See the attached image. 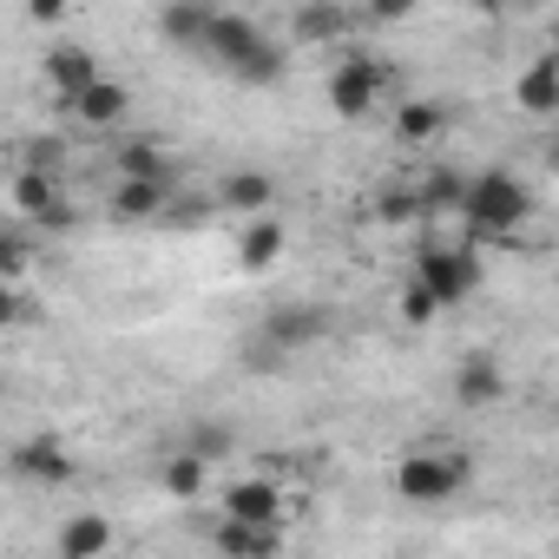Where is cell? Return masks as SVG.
Segmentation results:
<instances>
[{"mask_svg": "<svg viewBox=\"0 0 559 559\" xmlns=\"http://www.w3.org/2000/svg\"><path fill=\"white\" fill-rule=\"evenodd\" d=\"M198 53L217 60L237 86H276V80H284V47H276L250 14H211Z\"/></svg>", "mask_w": 559, "mask_h": 559, "instance_id": "obj_1", "label": "cell"}, {"mask_svg": "<svg viewBox=\"0 0 559 559\" xmlns=\"http://www.w3.org/2000/svg\"><path fill=\"white\" fill-rule=\"evenodd\" d=\"M461 217L474 224V237H520L533 217V191L513 171H480L461 178Z\"/></svg>", "mask_w": 559, "mask_h": 559, "instance_id": "obj_2", "label": "cell"}, {"mask_svg": "<svg viewBox=\"0 0 559 559\" xmlns=\"http://www.w3.org/2000/svg\"><path fill=\"white\" fill-rule=\"evenodd\" d=\"M467 480H474V461H467L461 448H415V454L395 461V493H402L408 507H441V500H454Z\"/></svg>", "mask_w": 559, "mask_h": 559, "instance_id": "obj_3", "label": "cell"}, {"mask_svg": "<svg viewBox=\"0 0 559 559\" xmlns=\"http://www.w3.org/2000/svg\"><path fill=\"white\" fill-rule=\"evenodd\" d=\"M480 250L474 243H421V257H415V284L441 304V310H461V304H474L480 297Z\"/></svg>", "mask_w": 559, "mask_h": 559, "instance_id": "obj_4", "label": "cell"}, {"mask_svg": "<svg viewBox=\"0 0 559 559\" xmlns=\"http://www.w3.org/2000/svg\"><path fill=\"white\" fill-rule=\"evenodd\" d=\"M8 474L14 480H34V487H67L80 474V461H73V448L60 435H27V441L8 448Z\"/></svg>", "mask_w": 559, "mask_h": 559, "instance_id": "obj_5", "label": "cell"}, {"mask_svg": "<svg viewBox=\"0 0 559 559\" xmlns=\"http://www.w3.org/2000/svg\"><path fill=\"white\" fill-rule=\"evenodd\" d=\"M382 80H389V73H382L369 53L336 60V73H330V112H336V119H369L376 99H382Z\"/></svg>", "mask_w": 559, "mask_h": 559, "instance_id": "obj_6", "label": "cell"}, {"mask_svg": "<svg viewBox=\"0 0 559 559\" xmlns=\"http://www.w3.org/2000/svg\"><path fill=\"white\" fill-rule=\"evenodd\" d=\"M330 330H336V317H330L323 304H276V310L263 317V349L290 356V349H310V343H323Z\"/></svg>", "mask_w": 559, "mask_h": 559, "instance_id": "obj_7", "label": "cell"}, {"mask_svg": "<svg viewBox=\"0 0 559 559\" xmlns=\"http://www.w3.org/2000/svg\"><path fill=\"white\" fill-rule=\"evenodd\" d=\"M224 513H237V520H257V526H284V513H290V493L276 487V480H230L224 487Z\"/></svg>", "mask_w": 559, "mask_h": 559, "instance_id": "obj_8", "label": "cell"}, {"mask_svg": "<svg viewBox=\"0 0 559 559\" xmlns=\"http://www.w3.org/2000/svg\"><path fill=\"white\" fill-rule=\"evenodd\" d=\"M67 112H73L80 126H119V119L132 112V93H126L119 80L99 73V80H86L80 93H67Z\"/></svg>", "mask_w": 559, "mask_h": 559, "instance_id": "obj_9", "label": "cell"}, {"mask_svg": "<svg viewBox=\"0 0 559 559\" xmlns=\"http://www.w3.org/2000/svg\"><path fill=\"white\" fill-rule=\"evenodd\" d=\"M211 546H217V552H230V559H270L276 546H284V526H257V520L224 513V520L211 526Z\"/></svg>", "mask_w": 559, "mask_h": 559, "instance_id": "obj_10", "label": "cell"}, {"mask_svg": "<svg viewBox=\"0 0 559 559\" xmlns=\"http://www.w3.org/2000/svg\"><path fill=\"white\" fill-rule=\"evenodd\" d=\"M454 402L461 408H493V402H507V369L493 362V356H467L461 369H454Z\"/></svg>", "mask_w": 559, "mask_h": 559, "instance_id": "obj_11", "label": "cell"}, {"mask_svg": "<svg viewBox=\"0 0 559 559\" xmlns=\"http://www.w3.org/2000/svg\"><path fill=\"white\" fill-rule=\"evenodd\" d=\"M40 73H47V86L67 99V93H80L86 80H99V53H93V47H80V40H60V47H47Z\"/></svg>", "mask_w": 559, "mask_h": 559, "instance_id": "obj_12", "label": "cell"}, {"mask_svg": "<svg viewBox=\"0 0 559 559\" xmlns=\"http://www.w3.org/2000/svg\"><path fill=\"white\" fill-rule=\"evenodd\" d=\"M165 204H171V178H119V191H112L119 224H152V217H165Z\"/></svg>", "mask_w": 559, "mask_h": 559, "instance_id": "obj_13", "label": "cell"}, {"mask_svg": "<svg viewBox=\"0 0 559 559\" xmlns=\"http://www.w3.org/2000/svg\"><path fill=\"white\" fill-rule=\"evenodd\" d=\"M53 546H60V559H99V552L112 546V520H106V513H93V507H80V513H67V520H60Z\"/></svg>", "mask_w": 559, "mask_h": 559, "instance_id": "obj_14", "label": "cell"}, {"mask_svg": "<svg viewBox=\"0 0 559 559\" xmlns=\"http://www.w3.org/2000/svg\"><path fill=\"white\" fill-rule=\"evenodd\" d=\"M290 34H297V47H330V40L349 34V8L343 0H304L290 14Z\"/></svg>", "mask_w": 559, "mask_h": 559, "instance_id": "obj_15", "label": "cell"}, {"mask_svg": "<svg viewBox=\"0 0 559 559\" xmlns=\"http://www.w3.org/2000/svg\"><path fill=\"white\" fill-rule=\"evenodd\" d=\"M513 99H520V112H533V119H552V112H559V60H552V53H539V60L520 73Z\"/></svg>", "mask_w": 559, "mask_h": 559, "instance_id": "obj_16", "label": "cell"}, {"mask_svg": "<svg viewBox=\"0 0 559 559\" xmlns=\"http://www.w3.org/2000/svg\"><path fill=\"white\" fill-rule=\"evenodd\" d=\"M211 0H165V14H158V34L171 40V47H198L204 40V27H211Z\"/></svg>", "mask_w": 559, "mask_h": 559, "instance_id": "obj_17", "label": "cell"}, {"mask_svg": "<svg viewBox=\"0 0 559 559\" xmlns=\"http://www.w3.org/2000/svg\"><path fill=\"white\" fill-rule=\"evenodd\" d=\"M14 204H21L27 217L60 224V178H53V171H40V165H21V178H14Z\"/></svg>", "mask_w": 559, "mask_h": 559, "instance_id": "obj_18", "label": "cell"}, {"mask_svg": "<svg viewBox=\"0 0 559 559\" xmlns=\"http://www.w3.org/2000/svg\"><path fill=\"white\" fill-rule=\"evenodd\" d=\"M284 224H276V217H257V224H243V237H237V263L243 270H270L276 257H284Z\"/></svg>", "mask_w": 559, "mask_h": 559, "instance_id": "obj_19", "label": "cell"}, {"mask_svg": "<svg viewBox=\"0 0 559 559\" xmlns=\"http://www.w3.org/2000/svg\"><path fill=\"white\" fill-rule=\"evenodd\" d=\"M204 474H211V467H204L191 448H178V454H165V467H158V487H165L171 500H198V493H204Z\"/></svg>", "mask_w": 559, "mask_h": 559, "instance_id": "obj_20", "label": "cell"}, {"mask_svg": "<svg viewBox=\"0 0 559 559\" xmlns=\"http://www.w3.org/2000/svg\"><path fill=\"white\" fill-rule=\"evenodd\" d=\"M217 198H224L230 211H270V198H276V185H270L263 171H230V178L217 185Z\"/></svg>", "mask_w": 559, "mask_h": 559, "instance_id": "obj_21", "label": "cell"}, {"mask_svg": "<svg viewBox=\"0 0 559 559\" xmlns=\"http://www.w3.org/2000/svg\"><path fill=\"white\" fill-rule=\"evenodd\" d=\"M441 126H448V106H428V99H408L395 112V139H408V145H428Z\"/></svg>", "mask_w": 559, "mask_h": 559, "instance_id": "obj_22", "label": "cell"}, {"mask_svg": "<svg viewBox=\"0 0 559 559\" xmlns=\"http://www.w3.org/2000/svg\"><path fill=\"white\" fill-rule=\"evenodd\" d=\"M185 448H191L204 467H217V461H230V454H237V435H230V421H198V428L185 435Z\"/></svg>", "mask_w": 559, "mask_h": 559, "instance_id": "obj_23", "label": "cell"}, {"mask_svg": "<svg viewBox=\"0 0 559 559\" xmlns=\"http://www.w3.org/2000/svg\"><path fill=\"white\" fill-rule=\"evenodd\" d=\"M119 171H126V178H171L165 158H158V145H145V139H132V145L119 152Z\"/></svg>", "mask_w": 559, "mask_h": 559, "instance_id": "obj_24", "label": "cell"}, {"mask_svg": "<svg viewBox=\"0 0 559 559\" xmlns=\"http://www.w3.org/2000/svg\"><path fill=\"white\" fill-rule=\"evenodd\" d=\"M435 317H441V304H435V297H428V290L415 284V276H408V284H402V323H415V330H428Z\"/></svg>", "mask_w": 559, "mask_h": 559, "instance_id": "obj_25", "label": "cell"}, {"mask_svg": "<svg viewBox=\"0 0 559 559\" xmlns=\"http://www.w3.org/2000/svg\"><path fill=\"white\" fill-rule=\"evenodd\" d=\"M421 204H428V211H461V178H454V171H435Z\"/></svg>", "mask_w": 559, "mask_h": 559, "instance_id": "obj_26", "label": "cell"}, {"mask_svg": "<svg viewBox=\"0 0 559 559\" xmlns=\"http://www.w3.org/2000/svg\"><path fill=\"white\" fill-rule=\"evenodd\" d=\"M428 0H369V21H382V27H395V21H408V14H421Z\"/></svg>", "mask_w": 559, "mask_h": 559, "instance_id": "obj_27", "label": "cell"}, {"mask_svg": "<svg viewBox=\"0 0 559 559\" xmlns=\"http://www.w3.org/2000/svg\"><path fill=\"white\" fill-rule=\"evenodd\" d=\"M21 270H27V243L0 224V276H21Z\"/></svg>", "mask_w": 559, "mask_h": 559, "instance_id": "obj_28", "label": "cell"}, {"mask_svg": "<svg viewBox=\"0 0 559 559\" xmlns=\"http://www.w3.org/2000/svg\"><path fill=\"white\" fill-rule=\"evenodd\" d=\"M60 14H67V0H27V21L34 27H53Z\"/></svg>", "mask_w": 559, "mask_h": 559, "instance_id": "obj_29", "label": "cell"}, {"mask_svg": "<svg viewBox=\"0 0 559 559\" xmlns=\"http://www.w3.org/2000/svg\"><path fill=\"white\" fill-rule=\"evenodd\" d=\"M21 317V290H14V276H0V330H8Z\"/></svg>", "mask_w": 559, "mask_h": 559, "instance_id": "obj_30", "label": "cell"}, {"mask_svg": "<svg viewBox=\"0 0 559 559\" xmlns=\"http://www.w3.org/2000/svg\"><path fill=\"white\" fill-rule=\"evenodd\" d=\"M415 211H421V198H408V191H402V198H382V217H389V224H402V217H415Z\"/></svg>", "mask_w": 559, "mask_h": 559, "instance_id": "obj_31", "label": "cell"}, {"mask_svg": "<svg viewBox=\"0 0 559 559\" xmlns=\"http://www.w3.org/2000/svg\"><path fill=\"white\" fill-rule=\"evenodd\" d=\"M27 165H40V171H53V165H60V152H53V145H27Z\"/></svg>", "mask_w": 559, "mask_h": 559, "instance_id": "obj_32", "label": "cell"}, {"mask_svg": "<svg viewBox=\"0 0 559 559\" xmlns=\"http://www.w3.org/2000/svg\"><path fill=\"white\" fill-rule=\"evenodd\" d=\"M474 8H480V14H513L520 0H474Z\"/></svg>", "mask_w": 559, "mask_h": 559, "instance_id": "obj_33", "label": "cell"}]
</instances>
